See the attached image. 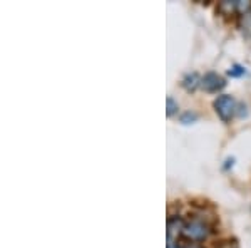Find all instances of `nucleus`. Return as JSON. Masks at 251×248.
Listing matches in <instances>:
<instances>
[{
  "label": "nucleus",
  "mask_w": 251,
  "mask_h": 248,
  "mask_svg": "<svg viewBox=\"0 0 251 248\" xmlns=\"http://www.w3.org/2000/svg\"><path fill=\"white\" fill-rule=\"evenodd\" d=\"M213 108H214V112H216L218 117H220L223 123H229V121L236 116L238 103L234 101L233 96L220 94L213 101Z\"/></svg>",
  "instance_id": "nucleus-1"
},
{
  "label": "nucleus",
  "mask_w": 251,
  "mask_h": 248,
  "mask_svg": "<svg viewBox=\"0 0 251 248\" xmlns=\"http://www.w3.org/2000/svg\"><path fill=\"white\" fill-rule=\"evenodd\" d=\"M211 235V228H209L208 223H204L203 220H193V221L186 223L183 237L189 242H204L206 238Z\"/></svg>",
  "instance_id": "nucleus-2"
},
{
  "label": "nucleus",
  "mask_w": 251,
  "mask_h": 248,
  "mask_svg": "<svg viewBox=\"0 0 251 248\" xmlns=\"http://www.w3.org/2000/svg\"><path fill=\"white\" fill-rule=\"evenodd\" d=\"M225 86H226V81L223 79L220 74H216V72H208V74H204L203 79H201V87H203L206 92H218Z\"/></svg>",
  "instance_id": "nucleus-3"
},
{
  "label": "nucleus",
  "mask_w": 251,
  "mask_h": 248,
  "mask_svg": "<svg viewBox=\"0 0 251 248\" xmlns=\"http://www.w3.org/2000/svg\"><path fill=\"white\" fill-rule=\"evenodd\" d=\"M184 220L181 217H171L168 220V245L169 243H177V237L184 231Z\"/></svg>",
  "instance_id": "nucleus-4"
},
{
  "label": "nucleus",
  "mask_w": 251,
  "mask_h": 248,
  "mask_svg": "<svg viewBox=\"0 0 251 248\" xmlns=\"http://www.w3.org/2000/svg\"><path fill=\"white\" fill-rule=\"evenodd\" d=\"M201 79H203V77H200L198 72H189V74H186L183 79H181V86L188 92H194L198 87H201Z\"/></svg>",
  "instance_id": "nucleus-5"
},
{
  "label": "nucleus",
  "mask_w": 251,
  "mask_h": 248,
  "mask_svg": "<svg viewBox=\"0 0 251 248\" xmlns=\"http://www.w3.org/2000/svg\"><path fill=\"white\" fill-rule=\"evenodd\" d=\"M177 111H179L177 101L173 96H168V99H166V114H168V117H171L174 114H177Z\"/></svg>",
  "instance_id": "nucleus-6"
},
{
  "label": "nucleus",
  "mask_w": 251,
  "mask_h": 248,
  "mask_svg": "<svg viewBox=\"0 0 251 248\" xmlns=\"http://www.w3.org/2000/svg\"><path fill=\"white\" fill-rule=\"evenodd\" d=\"M179 121L183 124H193V123H196V121H198V114H196V112H191V111H186V112H183V114L179 116Z\"/></svg>",
  "instance_id": "nucleus-7"
},
{
  "label": "nucleus",
  "mask_w": 251,
  "mask_h": 248,
  "mask_svg": "<svg viewBox=\"0 0 251 248\" xmlns=\"http://www.w3.org/2000/svg\"><path fill=\"white\" fill-rule=\"evenodd\" d=\"M245 74H246V67L240 66V64H233L228 71V76H231V77H241Z\"/></svg>",
  "instance_id": "nucleus-8"
}]
</instances>
